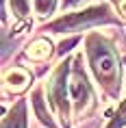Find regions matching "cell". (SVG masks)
Listing matches in <instances>:
<instances>
[{"instance_id":"3","label":"cell","mask_w":126,"mask_h":128,"mask_svg":"<svg viewBox=\"0 0 126 128\" xmlns=\"http://www.w3.org/2000/svg\"><path fill=\"white\" fill-rule=\"evenodd\" d=\"M70 74H72V59L65 56L54 68L50 78L46 80V96L50 106L57 111L59 120L70 126V113H72V100H70Z\"/></svg>"},{"instance_id":"12","label":"cell","mask_w":126,"mask_h":128,"mask_svg":"<svg viewBox=\"0 0 126 128\" xmlns=\"http://www.w3.org/2000/svg\"><path fill=\"white\" fill-rule=\"evenodd\" d=\"M76 44H78V37H70V39L61 41V44H59V50H57V54H59V56L67 54L70 50H72V46H76Z\"/></svg>"},{"instance_id":"10","label":"cell","mask_w":126,"mask_h":128,"mask_svg":"<svg viewBox=\"0 0 126 128\" xmlns=\"http://www.w3.org/2000/svg\"><path fill=\"white\" fill-rule=\"evenodd\" d=\"M59 7V0H33V11L37 13V18L46 20V18H52L54 11Z\"/></svg>"},{"instance_id":"13","label":"cell","mask_w":126,"mask_h":128,"mask_svg":"<svg viewBox=\"0 0 126 128\" xmlns=\"http://www.w3.org/2000/svg\"><path fill=\"white\" fill-rule=\"evenodd\" d=\"M91 0H61V7L63 11L65 9H76V7H83V4H89Z\"/></svg>"},{"instance_id":"9","label":"cell","mask_w":126,"mask_h":128,"mask_svg":"<svg viewBox=\"0 0 126 128\" xmlns=\"http://www.w3.org/2000/svg\"><path fill=\"white\" fill-rule=\"evenodd\" d=\"M9 7H11V13L18 22L28 24V20H31V0H9Z\"/></svg>"},{"instance_id":"1","label":"cell","mask_w":126,"mask_h":128,"mask_svg":"<svg viewBox=\"0 0 126 128\" xmlns=\"http://www.w3.org/2000/svg\"><path fill=\"white\" fill-rule=\"evenodd\" d=\"M85 56L96 82L109 98H119L122 89V65L113 44L102 33H89L85 37Z\"/></svg>"},{"instance_id":"4","label":"cell","mask_w":126,"mask_h":128,"mask_svg":"<svg viewBox=\"0 0 126 128\" xmlns=\"http://www.w3.org/2000/svg\"><path fill=\"white\" fill-rule=\"evenodd\" d=\"M70 100H72V113L76 120H83L91 108H96V91L87 78L83 68V52L72 56V74H70Z\"/></svg>"},{"instance_id":"2","label":"cell","mask_w":126,"mask_h":128,"mask_svg":"<svg viewBox=\"0 0 126 128\" xmlns=\"http://www.w3.org/2000/svg\"><path fill=\"white\" fill-rule=\"evenodd\" d=\"M102 24H119V18L111 11L109 4L98 2V4L85 7L83 11H70L57 20L48 22L44 30L54 35H61V33L70 35V33H80V30H87V28H93V26H102Z\"/></svg>"},{"instance_id":"7","label":"cell","mask_w":126,"mask_h":128,"mask_svg":"<svg viewBox=\"0 0 126 128\" xmlns=\"http://www.w3.org/2000/svg\"><path fill=\"white\" fill-rule=\"evenodd\" d=\"M50 54H52V44L50 39L46 37H37V39L31 41V46L26 48V56L35 63H41V61H48L50 59Z\"/></svg>"},{"instance_id":"14","label":"cell","mask_w":126,"mask_h":128,"mask_svg":"<svg viewBox=\"0 0 126 128\" xmlns=\"http://www.w3.org/2000/svg\"><path fill=\"white\" fill-rule=\"evenodd\" d=\"M117 9H119V13L126 18V0H119V2H117Z\"/></svg>"},{"instance_id":"6","label":"cell","mask_w":126,"mask_h":128,"mask_svg":"<svg viewBox=\"0 0 126 128\" xmlns=\"http://www.w3.org/2000/svg\"><path fill=\"white\" fill-rule=\"evenodd\" d=\"M44 94H46V87L41 85V87H37L31 94V104H33L35 108V115H37V120L44 124L46 128H57V124L52 122V117H50V113H48V108L44 106Z\"/></svg>"},{"instance_id":"5","label":"cell","mask_w":126,"mask_h":128,"mask_svg":"<svg viewBox=\"0 0 126 128\" xmlns=\"http://www.w3.org/2000/svg\"><path fill=\"white\" fill-rule=\"evenodd\" d=\"M2 85L9 94H22L33 85V74L26 68H11L2 76Z\"/></svg>"},{"instance_id":"8","label":"cell","mask_w":126,"mask_h":128,"mask_svg":"<svg viewBox=\"0 0 126 128\" xmlns=\"http://www.w3.org/2000/svg\"><path fill=\"white\" fill-rule=\"evenodd\" d=\"M2 128H26V100H18L2 120Z\"/></svg>"},{"instance_id":"11","label":"cell","mask_w":126,"mask_h":128,"mask_svg":"<svg viewBox=\"0 0 126 128\" xmlns=\"http://www.w3.org/2000/svg\"><path fill=\"white\" fill-rule=\"evenodd\" d=\"M122 126H126V100H122V104L117 106V111L111 117L106 128H122Z\"/></svg>"}]
</instances>
